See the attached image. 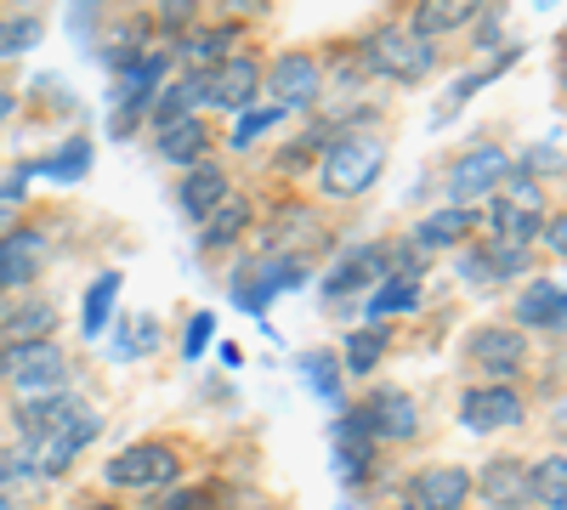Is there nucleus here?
I'll return each instance as SVG.
<instances>
[{"instance_id":"58836bf2","label":"nucleus","mask_w":567,"mask_h":510,"mask_svg":"<svg viewBox=\"0 0 567 510\" xmlns=\"http://www.w3.org/2000/svg\"><path fill=\"white\" fill-rule=\"evenodd\" d=\"M210 335H216V318H210V312H194V318H187V335H182V352L199 357V352L210 346Z\"/></svg>"},{"instance_id":"473e14b6","label":"nucleus","mask_w":567,"mask_h":510,"mask_svg":"<svg viewBox=\"0 0 567 510\" xmlns=\"http://www.w3.org/2000/svg\"><path fill=\"white\" fill-rule=\"evenodd\" d=\"M114 295H120V272H103L97 284L85 290V306H80V330H85V335H103V330H109Z\"/></svg>"},{"instance_id":"dca6fc26","label":"nucleus","mask_w":567,"mask_h":510,"mask_svg":"<svg viewBox=\"0 0 567 510\" xmlns=\"http://www.w3.org/2000/svg\"><path fill=\"white\" fill-rule=\"evenodd\" d=\"M471 357H477L494 381H516V375H523V363H528V346H523L516 330H494V323H488V330L471 335Z\"/></svg>"},{"instance_id":"a878e982","label":"nucleus","mask_w":567,"mask_h":510,"mask_svg":"<svg viewBox=\"0 0 567 510\" xmlns=\"http://www.w3.org/2000/svg\"><path fill=\"white\" fill-rule=\"evenodd\" d=\"M245 227H250V205L239 199V194H227L205 221H199V244L205 250H221V244H233V239H239L245 233Z\"/></svg>"},{"instance_id":"a19ab883","label":"nucleus","mask_w":567,"mask_h":510,"mask_svg":"<svg viewBox=\"0 0 567 510\" xmlns=\"http://www.w3.org/2000/svg\"><path fill=\"white\" fill-rule=\"evenodd\" d=\"M154 510H199V493H194V488H182V482H171V493H165Z\"/></svg>"},{"instance_id":"cd10ccee","label":"nucleus","mask_w":567,"mask_h":510,"mask_svg":"<svg viewBox=\"0 0 567 510\" xmlns=\"http://www.w3.org/2000/svg\"><path fill=\"white\" fill-rule=\"evenodd\" d=\"M528 499H539L545 510H567V454H550L528 471Z\"/></svg>"},{"instance_id":"bb28decb","label":"nucleus","mask_w":567,"mask_h":510,"mask_svg":"<svg viewBox=\"0 0 567 510\" xmlns=\"http://www.w3.org/2000/svg\"><path fill=\"white\" fill-rule=\"evenodd\" d=\"M483 493H488V504L494 510H511V504H523L528 499V471L516 466V459H494V466L483 471V482H477Z\"/></svg>"},{"instance_id":"2eb2a0df","label":"nucleus","mask_w":567,"mask_h":510,"mask_svg":"<svg viewBox=\"0 0 567 510\" xmlns=\"http://www.w3.org/2000/svg\"><path fill=\"white\" fill-rule=\"evenodd\" d=\"M329 454H336V477L347 488H358L369 477V459H374V437L363 431L358 414H347V420H336V431H329Z\"/></svg>"},{"instance_id":"9b49d317","label":"nucleus","mask_w":567,"mask_h":510,"mask_svg":"<svg viewBox=\"0 0 567 510\" xmlns=\"http://www.w3.org/2000/svg\"><path fill=\"white\" fill-rule=\"evenodd\" d=\"M358 420H363V431H369L374 443H409V437L420 431V408H414V397L398 392V386H374V392L363 397V408H358Z\"/></svg>"},{"instance_id":"c03bdc74","label":"nucleus","mask_w":567,"mask_h":510,"mask_svg":"<svg viewBox=\"0 0 567 510\" xmlns=\"http://www.w3.org/2000/svg\"><path fill=\"white\" fill-rule=\"evenodd\" d=\"M12 108H18V97H12V91H0V125L12 119Z\"/></svg>"},{"instance_id":"20e7f679","label":"nucleus","mask_w":567,"mask_h":510,"mask_svg":"<svg viewBox=\"0 0 567 510\" xmlns=\"http://www.w3.org/2000/svg\"><path fill=\"white\" fill-rule=\"evenodd\" d=\"M0 381H7L18 397L63 392L69 357H63V346H52V335L45 341H12V346H0Z\"/></svg>"},{"instance_id":"423d86ee","label":"nucleus","mask_w":567,"mask_h":510,"mask_svg":"<svg viewBox=\"0 0 567 510\" xmlns=\"http://www.w3.org/2000/svg\"><path fill=\"white\" fill-rule=\"evenodd\" d=\"M176 477H182V459H176V448H165V443H136V448L114 454L109 466H103V482L120 488V493H159V488H171Z\"/></svg>"},{"instance_id":"ddd939ff","label":"nucleus","mask_w":567,"mask_h":510,"mask_svg":"<svg viewBox=\"0 0 567 510\" xmlns=\"http://www.w3.org/2000/svg\"><path fill=\"white\" fill-rule=\"evenodd\" d=\"M261 85H272L278 108H307L323 91V69L312 52H284V58H272V74H261Z\"/></svg>"},{"instance_id":"2f4dec72","label":"nucleus","mask_w":567,"mask_h":510,"mask_svg":"<svg viewBox=\"0 0 567 510\" xmlns=\"http://www.w3.org/2000/svg\"><path fill=\"white\" fill-rule=\"evenodd\" d=\"M91 159H97V148H91V136H69V143L52 154V159H40L34 170H45L52 181H80L91 170Z\"/></svg>"},{"instance_id":"c756f323","label":"nucleus","mask_w":567,"mask_h":510,"mask_svg":"<svg viewBox=\"0 0 567 510\" xmlns=\"http://www.w3.org/2000/svg\"><path fill=\"white\" fill-rule=\"evenodd\" d=\"M97 52H103V63L120 74V69H131L142 52H148V23H114L109 29V40L97 45Z\"/></svg>"},{"instance_id":"7c9ffc66","label":"nucleus","mask_w":567,"mask_h":510,"mask_svg":"<svg viewBox=\"0 0 567 510\" xmlns=\"http://www.w3.org/2000/svg\"><path fill=\"white\" fill-rule=\"evenodd\" d=\"M420 306V278H409V272H398V278H386L381 290L369 295V318H398V312H414Z\"/></svg>"},{"instance_id":"4468645a","label":"nucleus","mask_w":567,"mask_h":510,"mask_svg":"<svg viewBox=\"0 0 567 510\" xmlns=\"http://www.w3.org/2000/svg\"><path fill=\"white\" fill-rule=\"evenodd\" d=\"M40 267H45V233H34V227H7V233H0V295L34 284Z\"/></svg>"},{"instance_id":"e433bc0d","label":"nucleus","mask_w":567,"mask_h":510,"mask_svg":"<svg viewBox=\"0 0 567 510\" xmlns=\"http://www.w3.org/2000/svg\"><path fill=\"white\" fill-rule=\"evenodd\" d=\"M45 23L40 18H0V58H18L29 45H40Z\"/></svg>"},{"instance_id":"1a4fd4ad","label":"nucleus","mask_w":567,"mask_h":510,"mask_svg":"<svg viewBox=\"0 0 567 510\" xmlns=\"http://www.w3.org/2000/svg\"><path fill=\"white\" fill-rule=\"evenodd\" d=\"M171 63H176V52H171V45H154V52H142L131 69H120V97H114V131L125 136L131 131V119L142 114V108H148L154 103V91L171 80Z\"/></svg>"},{"instance_id":"72a5a7b5","label":"nucleus","mask_w":567,"mask_h":510,"mask_svg":"<svg viewBox=\"0 0 567 510\" xmlns=\"http://www.w3.org/2000/svg\"><path fill=\"white\" fill-rule=\"evenodd\" d=\"M301 381L312 386V397L336 403L341 397V363L329 357V352H312V357H301Z\"/></svg>"},{"instance_id":"f3484780","label":"nucleus","mask_w":567,"mask_h":510,"mask_svg":"<svg viewBox=\"0 0 567 510\" xmlns=\"http://www.w3.org/2000/svg\"><path fill=\"white\" fill-rule=\"evenodd\" d=\"M528 244H488V250H465L460 272L471 278V284H505V278L528 272Z\"/></svg>"},{"instance_id":"6e6552de","label":"nucleus","mask_w":567,"mask_h":510,"mask_svg":"<svg viewBox=\"0 0 567 510\" xmlns=\"http://www.w3.org/2000/svg\"><path fill=\"white\" fill-rule=\"evenodd\" d=\"M261 91V63L256 58H221L210 69H199V103L216 114H239L256 103Z\"/></svg>"},{"instance_id":"5701e85b","label":"nucleus","mask_w":567,"mask_h":510,"mask_svg":"<svg viewBox=\"0 0 567 510\" xmlns=\"http://www.w3.org/2000/svg\"><path fill=\"white\" fill-rule=\"evenodd\" d=\"M471 227H477V210H465V205H449V210H432L420 227H414V250H449L460 244Z\"/></svg>"},{"instance_id":"0eeeda50","label":"nucleus","mask_w":567,"mask_h":510,"mask_svg":"<svg viewBox=\"0 0 567 510\" xmlns=\"http://www.w3.org/2000/svg\"><path fill=\"white\" fill-rule=\"evenodd\" d=\"M523 420H528V403H523V392H516L511 381L471 386L460 397V426L471 437H494V431H511V426H523Z\"/></svg>"},{"instance_id":"f257e3e1","label":"nucleus","mask_w":567,"mask_h":510,"mask_svg":"<svg viewBox=\"0 0 567 510\" xmlns=\"http://www.w3.org/2000/svg\"><path fill=\"white\" fill-rule=\"evenodd\" d=\"M18 426H23V448L0 466V477H63L80 448L103 431L97 408H85L74 392H45V397H23L18 403Z\"/></svg>"},{"instance_id":"c85d7f7f","label":"nucleus","mask_w":567,"mask_h":510,"mask_svg":"<svg viewBox=\"0 0 567 510\" xmlns=\"http://www.w3.org/2000/svg\"><path fill=\"white\" fill-rule=\"evenodd\" d=\"M233 45H239V29L221 23V29H199V34H187V40H182V58L194 63V69H210V63L233 58Z\"/></svg>"},{"instance_id":"49530a36","label":"nucleus","mask_w":567,"mask_h":510,"mask_svg":"<svg viewBox=\"0 0 567 510\" xmlns=\"http://www.w3.org/2000/svg\"><path fill=\"white\" fill-rule=\"evenodd\" d=\"M398 510H414V504H398Z\"/></svg>"},{"instance_id":"9d476101","label":"nucleus","mask_w":567,"mask_h":510,"mask_svg":"<svg viewBox=\"0 0 567 510\" xmlns=\"http://www.w3.org/2000/svg\"><path fill=\"white\" fill-rule=\"evenodd\" d=\"M511 176V154L483 143V148H471L449 165V205H471V199H488L499 181Z\"/></svg>"},{"instance_id":"4c0bfd02","label":"nucleus","mask_w":567,"mask_h":510,"mask_svg":"<svg viewBox=\"0 0 567 510\" xmlns=\"http://www.w3.org/2000/svg\"><path fill=\"white\" fill-rule=\"evenodd\" d=\"M278 119H284V108H278V103H272V108H256V103H250V108H239V131H233V148H250L256 136H261V131H272Z\"/></svg>"},{"instance_id":"7ed1b4c3","label":"nucleus","mask_w":567,"mask_h":510,"mask_svg":"<svg viewBox=\"0 0 567 510\" xmlns=\"http://www.w3.org/2000/svg\"><path fill=\"white\" fill-rule=\"evenodd\" d=\"M363 63L381 74V80L420 85L425 74L437 69V45L425 40L420 29H409V23H381V29L363 40Z\"/></svg>"},{"instance_id":"79ce46f5","label":"nucleus","mask_w":567,"mask_h":510,"mask_svg":"<svg viewBox=\"0 0 567 510\" xmlns=\"http://www.w3.org/2000/svg\"><path fill=\"white\" fill-rule=\"evenodd\" d=\"M103 7V0H74V7H69V29H74V40L85 45V12H97Z\"/></svg>"},{"instance_id":"ea45409f","label":"nucleus","mask_w":567,"mask_h":510,"mask_svg":"<svg viewBox=\"0 0 567 510\" xmlns=\"http://www.w3.org/2000/svg\"><path fill=\"white\" fill-rule=\"evenodd\" d=\"M187 18H194V0H165V7H159V23H165L171 34H182Z\"/></svg>"},{"instance_id":"f03ea898","label":"nucleus","mask_w":567,"mask_h":510,"mask_svg":"<svg viewBox=\"0 0 567 510\" xmlns=\"http://www.w3.org/2000/svg\"><path fill=\"white\" fill-rule=\"evenodd\" d=\"M381 165H386V143H381V136L341 131V136H329L323 154H318V188L329 199H358L363 188L381 181Z\"/></svg>"},{"instance_id":"37998d69","label":"nucleus","mask_w":567,"mask_h":510,"mask_svg":"<svg viewBox=\"0 0 567 510\" xmlns=\"http://www.w3.org/2000/svg\"><path fill=\"white\" fill-rule=\"evenodd\" d=\"M539 233H545L550 256H561V244H567V221H561V216H550V227H539Z\"/></svg>"},{"instance_id":"b1692460","label":"nucleus","mask_w":567,"mask_h":510,"mask_svg":"<svg viewBox=\"0 0 567 510\" xmlns=\"http://www.w3.org/2000/svg\"><path fill=\"white\" fill-rule=\"evenodd\" d=\"M483 7H488V0H420V12H414V23H409V29H420L425 40H437V34L465 29Z\"/></svg>"},{"instance_id":"393cba45","label":"nucleus","mask_w":567,"mask_h":510,"mask_svg":"<svg viewBox=\"0 0 567 510\" xmlns=\"http://www.w3.org/2000/svg\"><path fill=\"white\" fill-rule=\"evenodd\" d=\"M58 330V312L45 306V301H12L7 318H0V346H12V341H45Z\"/></svg>"},{"instance_id":"f8f14e48","label":"nucleus","mask_w":567,"mask_h":510,"mask_svg":"<svg viewBox=\"0 0 567 510\" xmlns=\"http://www.w3.org/2000/svg\"><path fill=\"white\" fill-rule=\"evenodd\" d=\"M296 284H301V267L290 256H267V261H250V267L233 272V301L261 318L278 290H296Z\"/></svg>"},{"instance_id":"c9c22d12","label":"nucleus","mask_w":567,"mask_h":510,"mask_svg":"<svg viewBox=\"0 0 567 510\" xmlns=\"http://www.w3.org/2000/svg\"><path fill=\"white\" fill-rule=\"evenodd\" d=\"M159 346V323L154 318H136V323H125V330L114 335V357H148Z\"/></svg>"},{"instance_id":"f704fd0d","label":"nucleus","mask_w":567,"mask_h":510,"mask_svg":"<svg viewBox=\"0 0 567 510\" xmlns=\"http://www.w3.org/2000/svg\"><path fill=\"white\" fill-rule=\"evenodd\" d=\"M381 352H386V335H381V330H352L341 368H347V375H369V368L381 363Z\"/></svg>"},{"instance_id":"6ab92c4d","label":"nucleus","mask_w":567,"mask_h":510,"mask_svg":"<svg viewBox=\"0 0 567 510\" xmlns=\"http://www.w3.org/2000/svg\"><path fill=\"white\" fill-rule=\"evenodd\" d=\"M374 278H381V250H347L336 267L323 272V301H341V295H352V290H363V284H374Z\"/></svg>"},{"instance_id":"a211bd4d","label":"nucleus","mask_w":567,"mask_h":510,"mask_svg":"<svg viewBox=\"0 0 567 510\" xmlns=\"http://www.w3.org/2000/svg\"><path fill=\"white\" fill-rule=\"evenodd\" d=\"M176 199H182V216H187V221H205V216L227 199V170H221V165H205V159L187 165Z\"/></svg>"},{"instance_id":"a18cd8bd","label":"nucleus","mask_w":567,"mask_h":510,"mask_svg":"<svg viewBox=\"0 0 567 510\" xmlns=\"http://www.w3.org/2000/svg\"><path fill=\"white\" fill-rule=\"evenodd\" d=\"M91 510H120V504H91Z\"/></svg>"},{"instance_id":"aec40b11","label":"nucleus","mask_w":567,"mask_h":510,"mask_svg":"<svg viewBox=\"0 0 567 510\" xmlns=\"http://www.w3.org/2000/svg\"><path fill=\"white\" fill-rule=\"evenodd\" d=\"M154 148H159L165 165H199V159L210 154V131H205V119L182 114L176 125H165V131L154 136Z\"/></svg>"},{"instance_id":"412c9836","label":"nucleus","mask_w":567,"mask_h":510,"mask_svg":"<svg viewBox=\"0 0 567 510\" xmlns=\"http://www.w3.org/2000/svg\"><path fill=\"white\" fill-rule=\"evenodd\" d=\"M516 318H523L528 330H550V335H561L567 301H561V284H556V278H534V284L523 290V301H516Z\"/></svg>"},{"instance_id":"de8ad7c7","label":"nucleus","mask_w":567,"mask_h":510,"mask_svg":"<svg viewBox=\"0 0 567 510\" xmlns=\"http://www.w3.org/2000/svg\"><path fill=\"white\" fill-rule=\"evenodd\" d=\"M488 510H494V504H488Z\"/></svg>"},{"instance_id":"4be33fe9","label":"nucleus","mask_w":567,"mask_h":510,"mask_svg":"<svg viewBox=\"0 0 567 510\" xmlns=\"http://www.w3.org/2000/svg\"><path fill=\"white\" fill-rule=\"evenodd\" d=\"M471 493V471L460 466H437V471H425L414 482V510H460Z\"/></svg>"},{"instance_id":"39448f33","label":"nucleus","mask_w":567,"mask_h":510,"mask_svg":"<svg viewBox=\"0 0 567 510\" xmlns=\"http://www.w3.org/2000/svg\"><path fill=\"white\" fill-rule=\"evenodd\" d=\"M494 210H488V227H494V244H534V233L545 227V194L539 181L511 170L499 188H494Z\"/></svg>"}]
</instances>
